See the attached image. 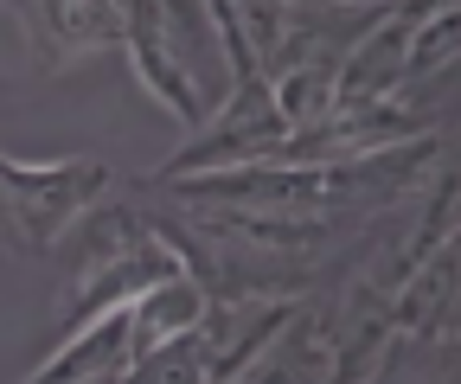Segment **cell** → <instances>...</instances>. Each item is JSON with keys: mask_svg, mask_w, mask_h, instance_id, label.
<instances>
[{"mask_svg": "<svg viewBox=\"0 0 461 384\" xmlns=\"http://www.w3.org/2000/svg\"><path fill=\"white\" fill-rule=\"evenodd\" d=\"M180 256H173L154 231L148 205H90L77 218V237H71V263H65V295H58V340L77 334L84 320L122 308L135 295H148L154 282L180 276Z\"/></svg>", "mask_w": 461, "mask_h": 384, "instance_id": "6da1fadb", "label": "cell"}, {"mask_svg": "<svg viewBox=\"0 0 461 384\" xmlns=\"http://www.w3.org/2000/svg\"><path fill=\"white\" fill-rule=\"evenodd\" d=\"M103 192H109V167L90 154H77V160L0 154V237L20 256H51Z\"/></svg>", "mask_w": 461, "mask_h": 384, "instance_id": "7a4b0ae2", "label": "cell"}, {"mask_svg": "<svg viewBox=\"0 0 461 384\" xmlns=\"http://www.w3.org/2000/svg\"><path fill=\"white\" fill-rule=\"evenodd\" d=\"M282 141H288V129L276 116L269 90L263 84H238L154 180H186V174H218V167H257V160H276Z\"/></svg>", "mask_w": 461, "mask_h": 384, "instance_id": "3957f363", "label": "cell"}, {"mask_svg": "<svg viewBox=\"0 0 461 384\" xmlns=\"http://www.w3.org/2000/svg\"><path fill=\"white\" fill-rule=\"evenodd\" d=\"M26 39L39 71H71L96 51H122L129 13L122 0H26Z\"/></svg>", "mask_w": 461, "mask_h": 384, "instance_id": "277c9868", "label": "cell"}, {"mask_svg": "<svg viewBox=\"0 0 461 384\" xmlns=\"http://www.w3.org/2000/svg\"><path fill=\"white\" fill-rule=\"evenodd\" d=\"M122 13H129L122 51H129L141 90H148L160 109H173L186 129H199V122L212 116V103L199 96V84H193V71H186V58H180V45H173L167 7H160V0H122Z\"/></svg>", "mask_w": 461, "mask_h": 384, "instance_id": "5b68a950", "label": "cell"}, {"mask_svg": "<svg viewBox=\"0 0 461 384\" xmlns=\"http://www.w3.org/2000/svg\"><path fill=\"white\" fill-rule=\"evenodd\" d=\"M129 365H135V353H129V301H122V308L84 320L77 334L51 340L45 365L20 384H122Z\"/></svg>", "mask_w": 461, "mask_h": 384, "instance_id": "8992f818", "label": "cell"}, {"mask_svg": "<svg viewBox=\"0 0 461 384\" xmlns=\"http://www.w3.org/2000/svg\"><path fill=\"white\" fill-rule=\"evenodd\" d=\"M205 289L186 276H167V282H154L148 295H135L129 301V353L135 359H148V353H160V346H173L180 334H193V326L205 320Z\"/></svg>", "mask_w": 461, "mask_h": 384, "instance_id": "52a82bcc", "label": "cell"}, {"mask_svg": "<svg viewBox=\"0 0 461 384\" xmlns=\"http://www.w3.org/2000/svg\"><path fill=\"white\" fill-rule=\"evenodd\" d=\"M333 7H359V13H372V7H391V0H333Z\"/></svg>", "mask_w": 461, "mask_h": 384, "instance_id": "ba28073f", "label": "cell"}, {"mask_svg": "<svg viewBox=\"0 0 461 384\" xmlns=\"http://www.w3.org/2000/svg\"><path fill=\"white\" fill-rule=\"evenodd\" d=\"M0 13H7V0H0Z\"/></svg>", "mask_w": 461, "mask_h": 384, "instance_id": "9c48e42d", "label": "cell"}]
</instances>
